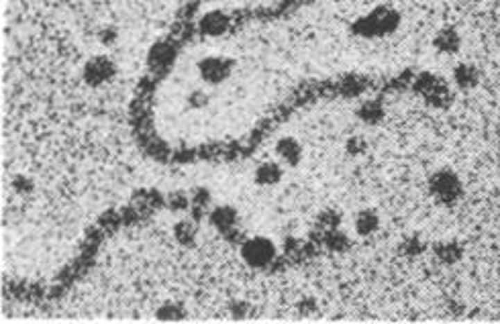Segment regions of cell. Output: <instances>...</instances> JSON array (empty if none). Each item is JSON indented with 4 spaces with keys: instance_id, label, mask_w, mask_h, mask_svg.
I'll return each mask as SVG.
<instances>
[{
    "instance_id": "cell-20",
    "label": "cell",
    "mask_w": 500,
    "mask_h": 324,
    "mask_svg": "<svg viewBox=\"0 0 500 324\" xmlns=\"http://www.w3.org/2000/svg\"><path fill=\"white\" fill-rule=\"evenodd\" d=\"M168 206L174 210V213H178V210H188V206H190V200H188V196L186 194H182V192H176V194H172L170 198H168Z\"/></svg>"
},
{
    "instance_id": "cell-7",
    "label": "cell",
    "mask_w": 500,
    "mask_h": 324,
    "mask_svg": "<svg viewBox=\"0 0 500 324\" xmlns=\"http://www.w3.org/2000/svg\"><path fill=\"white\" fill-rule=\"evenodd\" d=\"M433 47L439 53L456 55L462 49V35L456 27H441L433 37Z\"/></svg>"
},
{
    "instance_id": "cell-26",
    "label": "cell",
    "mask_w": 500,
    "mask_h": 324,
    "mask_svg": "<svg viewBox=\"0 0 500 324\" xmlns=\"http://www.w3.org/2000/svg\"><path fill=\"white\" fill-rule=\"evenodd\" d=\"M248 302H235L233 306H231V312L235 314V316H245L248 314Z\"/></svg>"
},
{
    "instance_id": "cell-14",
    "label": "cell",
    "mask_w": 500,
    "mask_h": 324,
    "mask_svg": "<svg viewBox=\"0 0 500 324\" xmlns=\"http://www.w3.org/2000/svg\"><path fill=\"white\" fill-rule=\"evenodd\" d=\"M433 253H435V257L441 263L454 265V263H458L464 257V247L460 243H456V241H445V243H437L433 247Z\"/></svg>"
},
{
    "instance_id": "cell-9",
    "label": "cell",
    "mask_w": 500,
    "mask_h": 324,
    "mask_svg": "<svg viewBox=\"0 0 500 324\" xmlns=\"http://www.w3.org/2000/svg\"><path fill=\"white\" fill-rule=\"evenodd\" d=\"M480 78H482V73L478 70V66H474V64H465L464 62V64H458L454 68V84L464 92L474 90L480 84Z\"/></svg>"
},
{
    "instance_id": "cell-13",
    "label": "cell",
    "mask_w": 500,
    "mask_h": 324,
    "mask_svg": "<svg viewBox=\"0 0 500 324\" xmlns=\"http://www.w3.org/2000/svg\"><path fill=\"white\" fill-rule=\"evenodd\" d=\"M227 27H229V19H227L225 12H221V10L209 12V15L202 17V21H200V31H202L205 35H223V33L227 31Z\"/></svg>"
},
{
    "instance_id": "cell-12",
    "label": "cell",
    "mask_w": 500,
    "mask_h": 324,
    "mask_svg": "<svg viewBox=\"0 0 500 324\" xmlns=\"http://www.w3.org/2000/svg\"><path fill=\"white\" fill-rule=\"evenodd\" d=\"M384 114H386V112H384V107H382L380 100H363L361 107L357 108V118H359L361 123L370 125V127L380 125L382 118H384Z\"/></svg>"
},
{
    "instance_id": "cell-15",
    "label": "cell",
    "mask_w": 500,
    "mask_h": 324,
    "mask_svg": "<svg viewBox=\"0 0 500 324\" xmlns=\"http://www.w3.org/2000/svg\"><path fill=\"white\" fill-rule=\"evenodd\" d=\"M325 245H327V249H331V251L341 253L350 249L352 241H350V237L337 226V228L327 231V235H325Z\"/></svg>"
},
{
    "instance_id": "cell-21",
    "label": "cell",
    "mask_w": 500,
    "mask_h": 324,
    "mask_svg": "<svg viewBox=\"0 0 500 324\" xmlns=\"http://www.w3.org/2000/svg\"><path fill=\"white\" fill-rule=\"evenodd\" d=\"M365 147H368L365 139H363V137H359V135H356V137H350V139H347V143H345V149H347V153H350V155H361V153L365 151Z\"/></svg>"
},
{
    "instance_id": "cell-3",
    "label": "cell",
    "mask_w": 500,
    "mask_h": 324,
    "mask_svg": "<svg viewBox=\"0 0 500 324\" xmlns=\"http://www.w3.org/2000/svg\"><path fill=\"white\" fill-rule=\"evenodd\" d=\"M415 92L433 108H445L451 105L454 96L447 82L435 73H421L415 80Z\"/></svg>"
},
{
    "instance_id": "cell-19",
    "label": "cell",
    "mask_w": 500,
    "mask_h": 324,
    "mask_svg": "<svg viewBox=\"0 0 500 324\" xmlns=\"http://www.w3.org/2000/svg\"><path fill=\"white\" fill-rule=\"evenodd\" d=\"M400 251L408 257H415V255H421L425 251V243L419 237H408L404 243H400Z\"/></svg>"
},
{
    "instance_id": "cell-4",
    "label": "cell",
    "mask_w": 500,
    "mask_h": 324,
    "mask_svg": "<svg viewBox=\"0 0 500 324\" xmlns=\"http://www.w3.org/2000/svg\"><path fill=\"white\" fill-rule=\"evenodd\" d=\"M114 75H117V64L108 55H92L82 68V80L90 88L105 86Z\"/></svg>"
},
{
    "instance_id": "cell-5",
    "label": "cell",
    "mask_w": 500,
    "mask_h": 324,
    "mask_svg": "<svg viewBox=\"0 0 500 324\" xmlns=\"http://www.w3.org/2000/svg\"><path fill=\"white\" fill-rule=\"evenodd\" d=\"M241 255L251 267H266L276 259L278 249H276L274 241H270L268 237H253L243 243Z\"/></svg>"
},
{
    "instance_id": "cell-23",
    "label": "cell",
    "mask_w": 500,
    "mask_h": 324,
    "mask_svg": "<svg viewBox=\"0 0 500 324\" xmlns=\"http://www.w3.org/2000/svg\"><path fill=\"white\" fill-rule=\"evenodd\" d=\"M117 39H119V31H117L114 27H103V29L98 31V41H101L105 47L114 45V43H117Z\"/></svg>"
},
{
    "instance_id": "cell-6",
    "label": "cell",
    "mask_w": 500,
    "mask_h": 324,
    "mask_svg": "<svg viewBox=\"0 0 500 324\" xmlns=\"http://www.w3.org/2000/svg\"><path fill=\"white\" fill-rule=\"evenodd\" d=\"M231 70H233V60L223 57V55H209V57L200 60V64H198L200 78L214 86L225 82L231 75Z\"/></svg>"
},
{
    "instance_id": "cell-1",
    "label": "cell",
    "mask_w": 500,
    "mask_h": 324,
    "mask_svg": "<svg viewBox=\"0 0 500 324\" xmlns=\"http://www.w3.org/2000/svg\"><path fill=\"white\" fill-rule=\"evenodd\" d=\"M400 25V15L390 6H378L370 15L361 17L354 25V33L365 39L384 37L394 33Z\"/></svg>"
},
{
    "instance_id": "cell-18",
    "label": "cell",
    "mask_w": 500,
    "mask_h": 324,
    "mask_svg": "<svg viewBox=\"0 0 500 324\" xmlns=\"http://www.w3.org/2000/svg\"><path fill=\"white\" fill-rule=\"evenodd\" d=\"M157 318H162V321H180V318H184V306H182L180 302L170 300V302H166V304L160 308Z\"/></svg>"
},
{
    "instance_id": "cell-17",
    "label": "cell",
    "mask_w": 500,
    "mask_h": 324,
    "mask_svg": "<svg viewBox=\"0 0 500 324\" xmlns=\"http://www.w3.org/2000/svg\"><path fill=\"white\" fill-rule=\"evenodd\" d=\"M211 222H214L218 231H227L235 224V210L229 206H221L211 215Z\"/></svg>"
},
{
    "instance_id": "cell-27",
    "label": "cell",
    "mask_w": 500,
    "mask_h": 324,
    "mask_svg": "<svg viewBox=\"0 0 500 324\" xmlns=\"http://www.w3.org/2000/svg\"><path fill=\"white\" fill-rule=\"evenodd\" d=\"M298 308H300L302 312H313V308H315V300H311V298H304V300L298 304Z\"/></svg>"
},
{
    "instance_id": "cell-22",
    "label": "cell",
    "mask_w": 500,
    "mask_h": 324,
    "mask_svg": "<svg viewBox=\"0 0 500 324\" xmlns=\"http://www.w3.org/2000/svg\"><path fill=\"white\" fill-rule=\"evenodd\" d=\"M188 105L192 108H205L209 105V94L202 90H194L188 94Z\"/></svg>"
},
{
    "instance_id": "cell-2",
    "label": "cell",
    "mask_w": 500,
    "mask_h": 324,
    "mask_svg": "<svg viewBox=\"0 0 500 324\" xmlns=\"http://www.w3.org/2000/svg\"><path fill=\"white\" fill-rule=\"evenodd\" d=\"M429 194L443 206H454L462 200L464 196V183L460 180V176L449 170V168H441L435 174H431L429 178Z\"/></svg>"
},
{
    "instance_id": "cell-10",
    "label": "cell",
    "mask_w": 500,
    "mask_h": 324,
    "mask_svg": "<svg viewBox=\"0 0 500 324\" xmlns=\"http://www.w3.org/2000/svg\"><path fill=\"white\" fill-rule=\"evenodd\" d=\"M282 176H284V170L278 161H264L255 170V181L261 186H274L282 180Z\"/></svg>"
},
{
    "instance_id": "cell-25",
    "label": "cell",
    "mask_w": 500,
    "mask_h": 324,
    "mask_svg": "<svg viewBox=\"0 0 500 324\" xmlns=\"http://www.w3.org/2000/svg\"><path fill=\"white\" fill-rule=\"evenodd\" d=\"M15 190L21 194V196H27V194H31L33 192V181L29 180V178H25V176H19V178H15Z\"/></svg>"
},
{
    "instance_id": "cell-11",
    "label": "cell",
    "mask_w": 500,
    "mask_h": 324,
    "mask_svg": "<svg viewBox=\"0 0 500 324\" xmlns=\"http://www.w3.org/2000/svg\"><path fill=\"white\" fill-rule=\"evenodd\" d=\"M380 228V216L374 208H363L356 216V233L359 237H370Z\"/></svg>"
},
{
    "instance_id": "cell-16",
    "label": "cell",
    "mask_w": 500,
    "mask_h": 324,
    "mask_svg": "<svg viewBox=\"0 0 500 324\" xmlns=\"http://www.w3.org/2000/svg\"><path fill=\"white\" fill-rule=\"evenodd\" d=\"M174 235H176V241L184 247H190L196 239V224L190 222V220H180L178 224L174 226Z\"/></svg>"
},
{
    "instance_id": "cell-24",
    "label": "cell",
    "mask_w": 500,
    "mask_h": 324,
    "mask_svg": "<svg viewBox=\"0 0 500 324\" xmlns=\"http://www.w3.org/2000/svg\"><path fill=\"white\" fill-rule=\"evenodd\" d=\"M321 228L322 231H331V228H337L339 226V222H341V218L337 213H333V210H329V213H322L321 215Z\"/></svg>"
},
{
    "instance_id": "cell-8",
    "label": "cell",
    "mask_w": 500,
    "mask_h": 324,
    "mask_svg": "<svg viewBox=\"0 0 500 324\" xmlns=\"http://www.w3.org/2000/svg\"><path fill=\"white\" fill-rule=\"evenodd\" d=\"M276 155L278 159L286 163V165H298L302 155H304V149L302 145L298 143V139L294 137H282L278 143H276Z\"/></svg>"
}]
</instances>
